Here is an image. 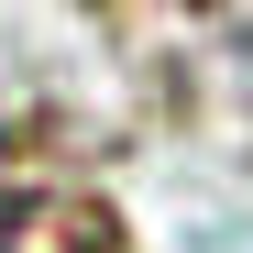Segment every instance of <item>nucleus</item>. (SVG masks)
Returning <instances> with one entry per match:
<instances>
[{
    "label": "nucleus",
    "instance_id": "1",
    "mask_svg": "<svg viewBox=\"0 0 253 253\" xmlns=\"http://www.w3.org/2000/svg\"><path fill=\"white\" fill-rule=\"evenodd\" d=\"M0 253H121V231L77 187H11L0 198Z\"/></svg>",
    "mask_w": 253,
    "mask_h": 253
}]
</instances>
